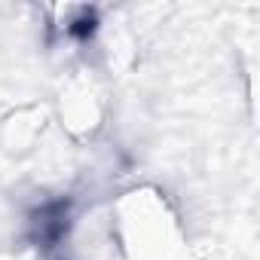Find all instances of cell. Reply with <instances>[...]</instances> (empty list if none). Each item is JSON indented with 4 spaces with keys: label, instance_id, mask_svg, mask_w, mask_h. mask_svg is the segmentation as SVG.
<instances>
[{
    "label": "cell",
    "instance_id": "cell-3",
    "mask_svg": "<svg viewBox=\"0 0 260 260\" xmlns=\"http://www.w3.org/2000/svg\"><path fill=\"white\" fill-rule=\"evenodd\" d=\"M52 125V113L43 104H19L0 119V144L10 156L34 153Z\"/></svg>",
    "mask_w": 260,
    "mask_h": 260
},
{
    "label": "cell",
    "instance_id": "cell-1",
    "mask_svg": "<svg viewBox=\"0 0 260 260\" xmlns=\"http://www.w3.org/2000/svg\"><path fill=\"white\" fill-rule=\"evenodd\" d=\"M119 260H193L190 233L178 205L156 184H135L107 205Z\"/></svg>",
    "mask_w": 260,
    "mask_h": 260
},
{
    "label": "cell",
    "instance_id": "cell-4",
    "mask_svg": "<svg viewBox=\"0 0 260 260\" xmlns=\"http://www.w3.org/2000/svg\"><path fill=\"white\" fill-rule=\"evenodd\" d=\"M46 28L49 34L64 43V46H77V43H86V40H95L98 28H101V19H98V10L95 7H86V4H64V7H49L46 10Z\"/></svg>",
    "mask_w": 260,
    "mask_h": 260
},
{
    "label": "cell",
    "instance_id": "cell-2",
    "mask_svg": "<svg viewBox=\"0 0 260 260\" xmlns=\"http://www.w3.org/2000/svg\"><path fill=\"white\" fill-rule=\"evenodd\" d=\"M49 113L52 122H58V128L68 135V141L74 144L92 141L107 122V92L101 74L92 71L89 64L71 68L55 89Z\"/></svg>",
    "mask_w": 260,
    "mask_h": 260
}]
</instances>
